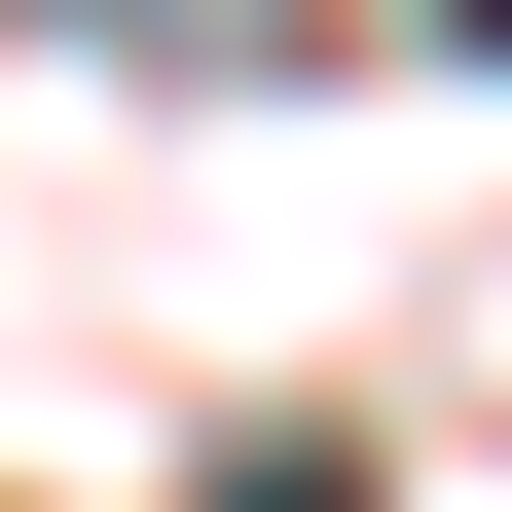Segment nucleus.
<instances>
[{"instance_id": "nucleus-1", "label": "nucleus", "mask_w": 512, "mask_h": 512, "mask_svg": "<svg viewBox=\"0 0 512 512\" xmlns=\"http://www.w3.org/2000/svg\"><path fill=\"white\" fill-rule=\"evenodd\" d=\"M220 512H366V439H256V476H220Z\"/></svg>"}, {"instance_id": "nucleus-2", "label": "nucleus", "mask_w": 512, "mask_h": 512, "mask_svg": "<svg viewBox=\"0 0 512 512\" xmlns=\"http://www.w3.org/2000/svg\"><path fill=\"white\" fill-rule=\"evenodd\" d=\"M439 37H512V0H439Z\"/></svg>"}]
</instances>
